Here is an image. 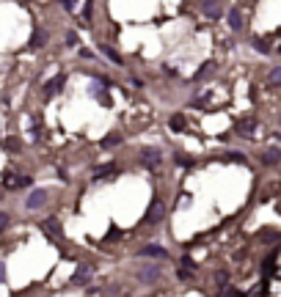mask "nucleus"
I'll return each mask as SVG.
<instances>
[{"label":"nucleus","mask_w":281,"mask_h":297,"mask_svg":"<svg viewBox=\"0 0 281 297\" xmlns=\"http://www.w3.org/2000/svg\"><path fill=\"white\" fill-rule=\"evenodd\" d=\"M91 275H94V264H80L78 270H75V275H72V283H75V286H83V283H88L91 281Z\"/></svg>","instance_id":"obj_1"},{"label":"nucleus","mask_w":281,"mask_h":297,"mask_svg":"<svg viewBox=\"0 0 281 297\" xmlns=\"http://www.w3.org/2000/svg\"><path fill=\"white\" fill-rule=\"evenodd\" d=\"M160 267H155V264H146V267H140L138 270V281L140 283H157L160 281Z\"/></svg>","instance_id":"obj_2"},{"label":"nucleus","mask_w":281,"mask_h":297,"mask_svg":"<svg viewBox=\"0 0 281 297\" xmlns=\"http://www.w3.org/2000/svg\"><path fill=\"white\" fill-rule=\"evenodd\" d=\"M163 217H166V204H163V201H152V204H149V212H146V220L149 223H160Z\"/></svg>","instance_id":"obj_3"},{"label":"nucleus","mask_w":281,"mask_h":297,"mask_svg":"<svg viewBox=\"0 0 281 297\" xmlns=\"http://www.w3.org/2000/svg\"><path fill=\"white\" fill-rule=\"evenodd\" d=\"M3 185H6L8 190H17V187L30 185V179H28V176H14L11 171H6V176H3Z\"/></svg>","instance_id":"obj_4"},{"label":"nucleus","mask_w":281,"mask_h":297,"mask_svg":"<svg viewBox=\"0 0 281 297\" xmlns=\"http://www.w3.org/2000/svg\"><path fill=\"white\" fill-rule=\"evenodd\" d=\"M42 228L47 231L50 237H53V240H61V223H58L56 217H47V220L42 223Z\"/></svg>","instance_id":"obj_5"},{"label":"nucleus","mask_w":281,"mask_h":297,"mask_svg":"<svg viewBox=\"0 0 281 297\" xmlns=\"http://www.w3.org/2000/svg\"><path fill=\"white\" fill-rule=\"evenodd\" d=\"M237 130L243 132V135H251V132L256 130V118H253V116H246V118H240V121H237Z\"/></svg>","instance_id":"obj_6"},{"label":"nucleus","mask_w":281,"mask_h":297,"mask_svg":"<svg viewBox=\"0 0 281 297\" xmlns=\"http://www.w3.org/2000/svg\"><path fill=\"white\" fill-rule=\"evenodd\" d=\"M44 201H47V193H44V190H33L30 198H28V209H39Z\"/></svg>","instance_id":"obj_7"},{"label":"nucleus","mask_w":281,"mask_h":297,"mask_svg":"<svg viewBox=\"0 0 281 297\" xmlns=\"http://www.w3.org/2000/svg\"><path fill=\"white\" fill-rule=\"evenodd\" d=\"M140 157H143V162H146V165H152V168L160 165V152H157V149H143V154H140Z\"/></svg>","instance_id":"obj_8"},{"label":"nucleus","mask_w":281,"mask_h":297,"mask_svg":"<svg viewBox=\"0 0 281 297\" xmlns=\"http://www.w3.org/2000/svg\"><path fill=\"white\" fill-rule=\"evenodd\" d=\"M201 6H204V14H207V17H218L221 14V3H218V0H201Z\"/></svg>","instance_id":"obj_9"},{"label":"nucleus","mask_w":281,"mask_h":297,"mask_svg":"<svg viewBox=\"0 0 281 297\" xmlns=\"http://www.w3.org/2000/svg\"><path fill=\"white\" fill-rule=\"evenodd\" d=\"M99 53H102V55H105V58H108V61H111V63H116V66H121V55H119V53H116V50H113V47H105V44H99Z\"/></svg>","instance_id":"obj_10"},{"label":"nucleus","mask_w":281,"mask_h":297,"mask_svg":"<svg viewBox=\"0 0 281 297\" xmlns=\"http://www.w3.org/2000/svg\"><path fill=\"white\" fill-rule=\"evenodd\" d=\"M140 256H152V259H166V250L157 248V245H146V248H140Z\"/></svg>","instance_id":"obj_11"},{"label":"nucleus","mask_w":281,"mask_h":297,"mask_svg":"<svg viewBox=\"0 0 281 297\" xmlns=\"http://www.w3.org/2000/svg\"><path fill=\"white\" fill-rule=\"evenodd\" d=\"M279 160H281V152L276 149V146H273V149H267V152L262 154V162H265V165H276Z\"/></svg>","instance_id":"obj_12"},{"label":"nucleus","mask_w":281,"mask_h":297,"mask_svg":"<svg viewBox=\"0 0 281 297\" xmlns=\"http://www.w3.org/2000/svg\"><path fill=\"white\" fill-rule=\"evenodd\" d=\"M169 124H171V130H174V132H185V124H188V121H185L182 113H174V116L169 118Z\"/></svg>","instance_id":"obj_13"},{"label":"nucleus","mask_w":281,"mask_h":297,"mask_svg":"<svg viewBox=\"0 0 281 297\" xmlns=\"http://www.w3.org/2000/svg\"><path fill=\"white\" fill-rule=\"evenodd\" d=\"M61 85H63V75L53 77V80H50V83H47V88H44V94H47V97H56V91L61 88Z\"/></svg>","instance_id":"obj_14"},{"label":"nucleus","mask_w":281,"mask_h":297,"mask_svg":"<svg viewBox=\"0 0 281 297\" xmlns=\"http://www.w3.org/2000/svg\"><path fill=\"white\" fill-rule=\"evenodd\" d=\"M229 28H232V30H240V28H243V17H240L237 8H232V11H229Z\"/></svg>","instance_id":"obj_15"},{"label":"nucleus","mask_w":281,"mask_h":297,"mask_svg":"<svg viewBox=\"0 0 281 297\" xmlns=\"http://www.w3.org/2000/svg\"><path fill=\"white\" fill-rule=\"evenodd\" d=\"M44 44H47V33L44 30H36L33 39H30V47H44Z\"/></svg>","instance_id":"obj_16"},{"label":"nucleus","mask_w":281,"mask_h":297,"mask_svg":"<svg viewBox=\"0 0 281 297\" xmlns=\"http://www.w3.org/2000/svg\"><path fill=\"white\" fill-rule=\"evenodd\" d=\"M3 146H6L8 154H17V152H20V140H17V138H6V140H3Z\"/></svg>","instance_id":"obj_17"},{"label":"nucleus","mask_w":281,"mask_h":297,"mask_svg":"<svg viewBox=\"0 0 281 297\" xmlns=\"http://www.w3.org/2000/svg\"><path fill=\"white\" fill-rule=\"evenodd\" d=\"M116 171H119L116 165H105V168H99V171H97V179H105V176H116Z\"/></svg>","instance_id":"obj_18"},{"label":"nucleus","mask_w":281,"mask_h":297,"mask_svg":"<svg viewBox=\"0 0 281 297\" xmlns=\"http://www.w3.org/2000/svg\"><path fill=\"white\" fill-rule=\"evenodd\" d=\"M119 140H121V135H116V132H113V135H108V138H102V143H99V146H102V149H111V146H116V143H119Z\"/></svg>","instance_id":"obj_19"},{"label":"nucleus","mask_w":281,"mask_h":297,"mask_svg":"<svg viewBox=\"0 0 281 297\" xmlns=\"http://www.w3.org/2000/svg\"><path fill=\"white\" fill-rule=\"evenodd\" d=\"M215 283H218V286H226V283H229V272H226V270H218V272H215Z\"/></svg>","instance_id":"obj_20"},{"label":"nucleus","mask_w":281,"mask_h":297,"mask_svg":"<svg viewBox=\"0 0 281 297\" xmlns=\"http://www.w3.org/2000/svg\"><path fill=\"white\" fill-rule=\"evenodd\" d=\"M253 50H259V53H270V44L265 39H253Z\"/></svg>","instance_id":"obj_21"},{"label":"nucleus","mask_w":281,"mask_h":297,"mask_svg":"<svg viewBox=\"0 0 281 297\" xmlns=\"http://www.w3.org/2000/svg\"><path fill=\"white\" fill-rule=\"evenodd\" d=\"M281 83V66H276L273 72H270V85H279Z\"/></svg>","instance_id":"obj_22"},{"label":"nucleus","mask_w":281,"mask_h":297,"mask_svg":"<svg viewBox=\"0 0 281 297\" xmlns=\"http://www.w3.org/2000/svg\"><path fill=\"white\" fill-rule=\"evenodd\" d=\"M273 272H276V256H270L265 264V275H273Z\"/></svg>","instance_id":"obj_23"},{"label":"nucleus","mask_w":281,"mask_h":297,"mask_svg":"<svg viewBox=\"0 0 281 297\" xmlns=\"http://www.w3.org/2000/svg\"><path fill=\"white\" fill-rule=\"evenodd\" d=\"M66 44H69V47H78V33H66Z\"/></svg>","instance_id":"obj_24"},{"label":"nucleus","mask_w":281,"mask_h":297,"mask_svg":"<svg viewBox=\"0 0 281 297\" xmlns=\"http://www.w3.org/2000/svg\"><path fill=\"white\" fill-rule=\"evenodd\" d=\"M226 160H229V162H246L243 154H226Z\"/></svg>","instance_id":"obj_25"},{"label":"nucleus","mask_w":281,"mask_h":297,"mask_svg":"<svg viewBox=\"0 0 281 297\" xmlns=\"http://www.w3.org/2000/svg\"><path fill=\"white\" fill-rule=\"evenodd\" d=\"M91 8H94V0H85V22L91 20Z\"/></svg>","instance_id":"obj_26"},{"label":"nucleus","mask_w":281,"mask_h":297,"mask_svg":"<svg viewBox=\"0 0 281 297\" xmlns=\"http://www.w3.org/2000/svg\"><path fill=\"white\" fill-rule=\"evenodd\" d=\"M182 267L185 270H196V264H193V259H190V256H185V259H182Z\"/></svg>","instance_id":"obj_27"},{"label":"nucleus","mask_w":281,"mask_h":297,"mask_svg":"<svg viewBox=\"0 0 281 297\" xmlns=\"http://www.w3.org/2000/svg\"><path fill=\"white\" fill-rule=\"evenodd\" d=\"M179 278H182V281H190V278H193V272H190V270H179Z\"/></svg>","instance_id":"obj_28"},{"label":"nucleus","mask_w":281,"mask_h":297,"mask_svg":"<svg viewBox=\"0 0 281 297\" xmlns=\"http://www.w3.org/2000/svg\"><path fill=\"white\" fill-rule=\"evenodd\" d=\"M6 226H8V215H6V212H0V231H3Z\"/></svg>","instance_id":"obj_29"},{"label":"nucleus","mask_w":281,"mask_h":297,"mask_svg":"<svg viewBox=\"0 0 281 297\" xmlns=\"http://www.w3.org/2000/svg\"><path fill=\"white\" fill-rule=\"evenodd\" d=\"M176 162H182V165H190L193 160H188V157H185V154H176Z\"/></svg>","instance_id":"obj_30"},{"label":"nucleus","mask_w":281,"mask_h":297,"mask_svg":"<svg viewBox=\"0 0 281 297\" xmlns=\"http://www.w3.org/2000/svg\"><path fill=\"white\" fill-rule=\"evenodd\" d=\"M61 6L66 8V11H72V8H75V0H61Z\"/></svg>","instance_id":"obj_31"},{"label":"nucleus","mask_w":281,"mask_h":297,"mask_svg":"<svg viewBox=\"0 0 281 297\" xmlns=\"http://www.w3.org/2000/svg\"><path fill=\"white\" fill-rule=\"evenodd\" d=\"M3 281H6V264L0 262V283H3Z\"/></svg>","instance_id":"obj_32"}]
</instances>
